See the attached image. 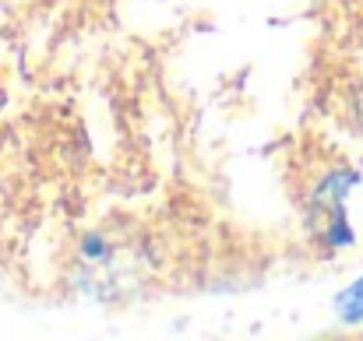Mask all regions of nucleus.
<instances>
[{"instance_id":"nucleus-1","label":"nucleus","mask_w":363,"mask_h":341,"mask_svg":"<svg viewBox=\"0 0 363 341\" xmlns=\"http://www.w3.org/2000/svg\"><path fill=\"white\" fill-rule=\"evenodd\" d=\"M342 313H346L350 320H360L363 317V282L357 285V289L346 292V299H342Z\"/></svg>"}]
</instances>
